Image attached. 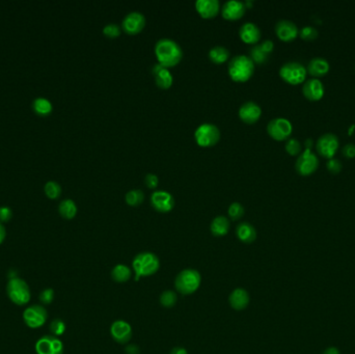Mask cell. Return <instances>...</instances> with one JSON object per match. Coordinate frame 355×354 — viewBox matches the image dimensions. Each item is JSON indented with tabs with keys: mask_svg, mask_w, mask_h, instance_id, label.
<instances>
[{
	"mask_svg": "<svg viewBox=\"0 0 355 354\" xmlns=\"http://www.w3.org/2000/svg\"><path fill=\"white\" fill-rule=\"evenodd\" d=\"M155 55L159 64L166 68H172L183 59V50L176 41L163 38L156 42Z\"/></svg>",
	"mask_w": 355,
	"mask_h": 354,
	"instance_id": "cell-1",
	"label": "cell"
},
{
	"mask_svg": "<svg viewBox=\"0 0 355 354\" xmlns=\"http://www.w3.org/2000/svg\"><path fill=\"white\" fill-rule=\"evenodd\" d=\"M135 272V280H139L141 276H151L159 270L160 261L155 253L144 251L138 253L132 262Z\"/></svg>",
	"mask_w": 355,
	"mask_h": 354,
	"instance_id": "cell-2",
	"label": "cell"
},
{
	"mask_svg": "<svg viewBox=\"0 0 355 354\" xmlns=\"http://www.w3.org/2000/svg\"><path fill=\"white\" fill-rule=\"evenodd\" d=\"M229 75L236 82L247 81L254 72V63L246 55H236L230 61Z\"/></svg>",
	"mask_w": 355,
	"mask_h": 354,
	"instance_id": "cell-3",
	"label": "cell"
},
{
	"mask_svg": "<svg viewBox=\"0 0 355 354\" xmlns=\"http://www.w3.org/2000/svg\"><path fill=\"white\" fill-rule=\"evenodd\" d=\"M7 294L10 300L16 305L23 306L32 299L31 288L27 282L17 276L10 278L7 284Z\"/></svg>",
	"mask_w": 355,
	"mask_h": 354,
	"instance_id": "cell-4",
	"label": "cell"
},
{
	"mask_svg": "<svg viewBox=\"0 0 355 354\" xmlns=\"http://www.w3.org/2000/svg\"><path fill=\"white\" fill-rule=\"evenodd\" d=\"M202 276L195 269H184L175 279V287L182 295H191L201 286Z\"/></svg>",
	"mask_w": 355,
	"mask_h": 354,
	"instance_id": "cell-5",
	"label": "cell"
},
{
	"mask_svg": "<svg viewBox=\"0 0 355 354\" xmlns=\"http://www.w3.org/2000/svg\"><path fill=\"white\" fill-rule=\"evenodd\" d=\"M194 138L198 146L204 148L212 147L219 141L220 130L214 124L203 123L195 129Z\"/></svg>",
	"mask_w": 355,
	"mask_h": 354,
	"instance_id": "cell-6",
	"label": "cell"
},
{
	"mask_svg": "<svg viewBox=\"0 0 355 354\" xmlns=\"http://www.w3.org/2000/svg\"><path fill=\"white\" fill-rule=\"evenodd\" d=\"M306 68L299 62H288L279 69V76L290 84H299L306 79Z\"/></svg>",
	"mask_w": 355,
	"mask_h": 354,
	"instance_id": "cell-7",
	"label": "cell"
},
{
	"mask_svg": "<svg viewBox=\"0 0 355 354\" xmlns=\"http://www.w3.org/2000/svg\"><path fill=\"white\" fill-rule=\"evenodd\" d=\"M24 323L30 328L37 329L42 327L48 320V311L44 305L33 304L25 308L23 313Z\"/></svg>",
	"mask_w": 355,
	"mask_h": 354,
	"instance_id": "cell-8",
	"label": "cell"
},
{
	"mask_svg": "<svg viewBox=\"0 0 355 354\" xmlns=\"http://www.w3.org/2000/svg\"><path fill=\"white\" fill-rule=\"evenodd\" d=\"M319 158L311 150L302 151L295 162L296 172L301 176H309L319 167Z\"/></svg>",
	"mask_w": 355,
	"mask_h": 354,
	"instance_id": "cell-9",
	"label": "cell"
},
{
	"mask_svg": "<svg viewBox=\"0 0 355 354\" xmlns=\"http://www.w3.org/2000/svg\"><path fill=\"white\" fill-rule=\"evenodd\" d=\"M339 147L338 137L331 132L322 134L316 141V150L323 157L330 159L336 154Z\"/></svg>",
	"mask_w": 355,
	"mask_h": 354,
	"instance_id": "cell-10",
	"label": "cell"
},
{
	"mask_svg": "<svg viewBox=\"0 0 355 354\" xmlns=\"http://www.w3.org/2000/svg\"><path fill=\"white\" fill-rule=\"evenodd\" d=\"M292 130V123L285 118H275L267 124L268 134L275 140L288 139Z\"/></svg>",
	"mask_w": 355,
	"mask_h": 354,
	"instance_id": "cell-11",
	"label": "cell"
},
{
	"mask_svg": "<svg viewBox=\"0 0 355 354\" xmlns=\"http://www.w3.org/2000/svg\"><path fill=\"white\" fill-rule=\"evenodd\" d=\"M37 354H64V344L58 336L44 335L36 343Z\"/></svg>",
	"mask_w": 355,
	"mask_h": 354,
	"instance_id": "cell-12",
	"label": "cell"
},
{
	"mask_svg": "<svg viewBox=\"0 0 355 354\" xmlns=\"http://www.w3.org/2000/svg\"><path fill=\"white\" fill-rule=\"evenodd\" d=\"M146 17L140 12H130L124 17L122 28L128 35H137L144 30L146 26Z\"/></svg>",
	"mask_w": 355,
	"mask_h": 354,
	"instance_id": "cell-13",
	"label": "cell"
},
{
	"mask_svg": "<svg viewBox=\"0 0 355 354\" xmlns=\"http://www.w3.org/2000/svg\"><path fill=\"white\" fill-rule=\"evenodd\" d=\"M152 207L161 213H167L175 207L174 196L165 190H156L151 194Z\"/></svg>",
	"mask_w": 355,
	"mask_h": 354,
	"instance_id": "cell-14",
	"label": "cell"
},
{
	"mask_svg": "<svg viewBox=\"0 0 355 354\" xmlns=\"http://www.w3.org/2000/svg\"><path fill=\"white\" fill-rule=\"evenodd\" d=\"M110 333L117 343L124 345L130 341L133 331L129 323L124 320H117L111 324Z\"/></svg>",
	"mask_w": 355,
	"mask_h": 354,
	"instance_id": "cell-15",
	"label": "cell"
},
{
	"mask_svg": "<svg viewBox=\"0 0 355 354\" xmlns=\"http://www.w3.org/2000/svg\"><path fill=\"white\" fill-rule=\"evenodd\" d=\"M274 30L278 39L285 42L292 41L299 35V30H298L297 25L288 19H281L277 21Z\"/></svg>",
	"mask_w": 355,
	"mask_h": 354,
	"instance_id": "cell-16",
	"label": "cell"
},
{
	"mask_svg": "<svg viewBox=\"0 0 355 354\" xmlns=\"http://www.w3.org/2000/svg\"><path fill=\"white\" fill-rule=\"evenodd\" d=\"M152 74L154 75L155 82L157 84V87L162 90H167L173 86L174 77L170 73L168 68L162 66L161 64L157 63L152 66Z\"/></svg>",
	"mask_w": 355,
	"mask_h": 354,
	"instance_id": "cell-17",
	"label": "cell"
},
{
	"mask_svg": "<svg viewBox=\"0 0 355 354\" xmlns=\"http://www.w3.org/2000/svg\"><path fill=\"white\" fill-rule=\"evenodd\" d=\"M302 93L310 101H318L324 96L325 88L322 81L318 78H310L303 82Z\"/></svg>",
	"mask_w": 355,
	"mask_h": 354,
	"instance_id": "cell-18",
	"label": "cell"
},
{
	"mask_svg": "<svg viewBox=\"0 0 355 354\" xmlns=\"http://www.w3.org/2000/svg\"><path fill=\"white\" fill-rule=\"evenodd\" d=\"M246 7L244 3L238 0H229L221 8V15L226 20H238L245 14Z\"/></svg>",
	"mask_w": 355,
	"mask_h": 354,
	"instance_id": "cell-19",
	"label": "cell"
},
{
	"mask_svg": "<svg viewBox=\"0 0 355 354\" xmlns=\"http://www.w3.org/2000/svg\"><path fill=\"white\" fill-rule=\"evenodd\" d=\"M262 115V108L253 101H247L239 108V117L246 124H254Z\"/></svg>",
	"mask_w": 355,
	"mask_h": 354,
	"instance_id": "cell-20",
	"label": "cell"
},
{
	"mask_svg": "<svg viewBox=\"0 0 355 354\" xmlns=\"http://www.w3.org/2000/svg\"><path fill=\"white\" fill-rule=\"evenodd\" d=\"M239 36L246 44H257L261 39L260 27L252 22H245L239 30Z\"/></svg>",
	"mask_w": 355,
	"mask_h": 354,
	"instance_id": "cell-21",
	"label": "cell"
},
{
	"mask_svg": "<svg viewBox=\"0 0 355 354\" xmlns=\"http://www.w3.org/2000/svg\"><path fill=\"white\" fill-rule=\"evenodd\" d=\"M195 9L203 18L211 19L217 16L220 11V4L218 0H197Z\"/></svg>",
	"mask_w": 355,
	"mask_h": 354,
	"instance_id": "cell-22",
	"label": "cell"
},
{
	"mask_svg": "<svg viewBox=\"0 0 355 354\" xmlns=\"http://www.w3.org/2000/svg\"><path fill=\"white\" fill-rule=\"evenodd\" d=\"M330 69L329 62L324 59L317 56V58L311 59L306 67V71L309 75L313 76L314 78L324 76L325 74L328 73V71Z\"/></svg>",
	"mask_w": 355,
	"mask_h": 354,
	"instance_id": "cell-23",
	"label": "cell"
},
{
	"mask_svg": "<svg viewBox=\"0 0 355 354\" xmlns=\"http://www.w3.org/2000/svg\"><path fill=\"white\" fill-rule=\"evenodd\" d=\"M236 235L240 241L243 243L249 244L252 243L255 239H257V231H255L254 226L246 221L240 222L236 228Z\"/></svg>",
	"mask_w": 355,
	"mask_h": 354,
	"instance_id": "cell-24",
	"label": "cell"
},
{
	"mask_svg": "<svg viewBox=\"0 0 355 354\" xmlns=\"http://www.w3.org/2000/svg\"><path fill=\"white\" fill-rule=\"evenodd\" d=\"M249 299L250 298H249L248 292L242 288L235 289L229 297V301H230L231 306L236 310L244 309L248 305Z\"/></svg>",
	"mask_w": 355,
	"mask_h": 354,
	"instance_id": "cell-25",
	"label": "cell"
},
{
	"mask_svg": "<svg viewBox=\"0 0 355 354\" xmlns=\"http://www.w3.org/2000/svg\"><path fill=\"white\" fill-rule=\"evenodd\" d=\"M210 230L212 235L215 237L225 236L230 231V220L222 215L216 216L211 222Z\"/></svg>",
	"mask_w": 355,
	"mask_h": 354,
	"instance_id": "cell-26",
	"label": "cell"
},
{
	"mask_svg": "<svg viewBox=\"0 0 355 354\" xmlns=\"http://www.w3.org/2000/svg\"><path fill=\"white\" fill-rule=\"evenodd\" d=\"M208 56L213 63L223 64L230 59V51L223 46H215L209 50Z\"/></svg>",
	"mask_w": 355,
	"mask_h": 354,
	"instance_id": "cell-27",
	"label": "cell"
},
{
	"mask_svg": "<svg viewBox=\"0 0 355 354\" xmlns=\"http://www.w3.org/2000/svg\"><path fill=\"white\" fill-rule=\"evenodd\" d=\"M131 269L124 264H118L117 266L113 267L111 271V277L117 282L128 281L131 278Z\"/></svg>",
	"mask_w": 355,
	"mask_h": 354,
	"instance_id": "cell-28",
	"label": "cell"
},
{
	"mask_svg": "<svg viewBox=\"0 0 355 354\" xmlns=\"http://www.w3.org/2000/svg\"><path fill=\"white\" fill-rule=\"evenodd\" d=\"M59 212L64 218L73 219L77 214V206L73 200L66 199L61 202Z\"/></svg>",
	"mask_w": 355,
	"mask_h": 354,
	"instance_id": "cell-29",
	"label": "cell"
},
{
	"mask_svg": "<svg viewBox=\"0 0 355 354\" xmlns=\"http://www.w3.org/2000/svg\"><path fill=\"white\" fill-rule=\"evenodd\" d=\"M33 108L37 115L46 117L52 111V104L46 98H37L33 103Z\"/></svg>",
	"mask_w": 355,
	"mask_h": 354,
	"instance_id": "cell-30",
	"label": "cell"
},
{
	"mask_svg": "<svg viewBox=\"0 0 355 354\" xmlns=\"http://www.w3.org/2000/svg\"><path fill=\"white\" fill-rule=\"evenodd\" d=\"M144 200H145V193L141 189H131L125 194L126 203L132 207L139 206L144 202Z\"/></svg>",
	"mask_w": 355,
	"mask_h": 354,
	"instance_id": "cell-31",
	"label": "cell"
},
{
	"mask_svg": "<svg viewBox=\"0 0 355 354\" xmlns=\"http://www.w3.org/2000/svg\"><path fill=\"white\" fill-rule=\"evenodd\" d=\"M249 58L253 63L257 64H264L268 61L269 54L266 53L259 44H255L249 50Z\"/></svg>",
	"mask_w": 355,
	"mask_h": 354,
	"instance_id": "cell-32",
	"label": "cell"
},
{
	"mask_svg": "<svg viewBox=\"0 0 355 354\" xmlns=\"http://www.w3.org/2000/svg\"><path fill=\"white\" fill-rule=\"evenodd\" d=\"M177 301H178V295L176 292L172 290L164 291L160 295V303L164 307H173L176 305Z\"/></svg>",
	"mask_w": 355,
	"mask_h": 354,
	"instance_id": "cell-33",
	"label": "cell"
},
{
	"mask_svg": "<svg viewBox=\"0 0 355 354\" xmlns=\"http://www.w3.org/2000/svg\"><path fill=\"white\" fill-rule=\"evenodd\" d=\"M45 192L46 195L51 200H55L61 195L62 187L58 182L55 181H48L45 185Z\"/></svg>",
	"mask_w": 355,
	"mask_h": 354,
	"instance_id": "cell-34",
	"label": "cell"
},
{
	"mask_svg": "<svg viewBox=\"0 0 355 354\" xmlns=\"http://www.w3.org/2000/svg\"><path fill=\"white\" fill-rule=\"evenodd\" d=\"M244 207L241 205L240 203H232L228 209V213H229V216L231 217V219L233 220H238L240 219L241 217H242L244 215Z\"/></svg>",
	"mask_w": 355,
	"mask_h": 354,
	"instance_id": "cell-35",
	"label": "cell"
},
{
	"mask_svg": "<svg viewBox=\"0 0 355 354\" xmlns=\"http://www.w3.org/2000/svg\"><path fill=\"white\" fill-rule=\"evenodd\" d=\"M299 36L301 39H303L305 41H313L318 38L319 32L316 27L306 25V26H303L299 31Z\"/></svg>",
	"mask_w": 355,
	"mask_h": 354,
	"instance_id": "cell-36",
	"label": "cell"
},
{
	"mask_svg": "<svg viewBox=\"0 0 355 354\" xmlns=\"http://www.w3.org/2000/svg\"><path fill=\"white\" fill-rule=\"evenodd\" d=\"M286 151L290 155H298L302 152V146L300 144V141L296 138H288L285 145Z\"/></svg>",
	"mask_w": 355,
	"mask_h": 354,
	"instance_id": "cell-37",
	"label": "cell"
},
{
	"mask_svg": "<svg viewBox=\"0 0 355 354\" xmlns=\"http://www.w3.org/2000/svg\"><path fill=\"white\" fill-rule=\"evenodd\" d=\"M66 323L62 319H54L50 323V331L52 335L60 336L66 331Z\"/></svg>",
	"mask_w": 355,
	"mask_h": 354,
	"instance_id": "cell-38",
	"label": "cell"
},
{
	"mask_svg": "<svg viewBox=\"0 0 355 354\" xmlns=\"http://www.w3.org/2000/svg\"><path fill=\"white\" fill-rule=\"evenodd\" d=\"M121 26L117 23H108L103 27V34L108 38H117L121 35Z\"/></svg>",
	"mask_w": 355,
	"mask_h": 354,
	"instance_id": "cell-39",
	"label": "cell"
},
{
	"mask_svg": "<svg viewBox=\"0 0 355 354\" xmlns=\"http://www.w3.org/2000/svg\"><path fill=\"white\" fill-rule=\"evenodd\" d=\"M54 291L51 288L43 290L40 295H39V299L42 303V305H49L52 303L53 299H54Z\"/></svg>",
	"mask_w": 355,
	"mask_h": 354,
	"instance_id": "cell-40",
	"label": "cell"
},
{
	"mask_svg": "<svg viewBox=\"0 0 355 354\" xmlns=\"http://www.w3.org/2000/svg\"><path fill=\"white\" fill-rule=\"evenodd\" d=\"M326 167H327L328 171L331 174H337L340 171H342L343 164L338 159L336 158H330L327 160V163H326Z\"/></svg>",
	"mask_w": 355,
	"mask_h": 354,
	"instance_id": "cell-41",
	"label": "cell"
},
{
	"mask_svg": "<svg viewBox=\"0 0 355 354\" xmlns=\"http://www.w3.org/2000/svg\"><path fill=\"white\" fill-rule=\"evenodd\" d=\"M145 183H146V185L151 188V189H154L158 186V183H159V179L157 177V175H155V174H152V173H149L146 175L145 177Z\"/></svg>",
	"mask_w": 355,
	"mask_h": 354,
	"instance_id": "cell-42",
	"label": "cell"
},
{
	"mask_svg": "<svg viewBox=\"0 0 355 354\" xmlns=\"http://www.w3.org/2000/svg\"><path fill=\"white\" fill-rule=\"evenodd\" d=\"M13 217V211L10 207H0V222H8Z\"/></svg>",
	"mask_w": 355,
	"mask_h": 354,
	"instance_id": "cell-43",
	"label": "cell"
},
{
	"mask_svg": "<svg viewBox=\"0 0 355 354\" xmlns=\"http://www.w3.org/2000/svg\"><path fill=\"white\" fill-rule=\"evenodd\" d=\"M342 153L347 158H354L355 157V145L354 144H347L343 147Z\"/></svg>",
	"mask_w": 355,
	"mask_h": 354,
	"instance_id": "cell-44",
	"label": "cell"
},
{
	"mask_svg": "<svg viewBox=\"0 0 355 354\" xmlns=\"http://www.w3.org/2000/svg\"><path fill=\"white\" fill-rule=\"evenodd\" d=\"M261 46V48L266 52L268 53L269 55H270V53L273 51L274 49V44H273V42L271 40H264L263 42H261V43L259 44Z\"/></svg>",
	"mask_w": 355,
	"mask_h": 354,
	"instance_id": "cell-45",
	"label": "cell"
},
{
	"mask_svg": "<svg viewBox=\"0 0 355 354\" xmlns=\"http://www.w3.org/2000/svg\"><path fill=\"white\" fill-rule=\"evenodd\" d=\"M127 354H139V349L136 345H129L126 347Z\"/></svg>",
	"mask_w": 355,
	"mask_h": 354,
	"instance_id": "cell-46",
	"label": "cell"
},
{
	"mask_svg": "<svg viewBox=\"0 0 355 354\" xmlns=\"http://www.w3.org/2000/svg\"><path fill=\"white\" fill-rule=\"evenodd\" d=\"M6 237H7V230L5 228V225L0 222V244L5 241Z\"/></svg>",
	"mask_w": 355,
	"mask_h": 354,
	"instance_id": "cell-47",
	"label": "cell"
},
{
	"mask_svg": "<svg viewBox=\"0 0 355 354\" xmlns=\"http://www.w3.org/2000/svg\"><path fill=\"white\" fill-rule=\"evenodd\" d=\"M169 354H188V352H187V350L185 348L176 347L172 351H170Z\"/></svg>",
	"mask_w": 355,
	"mask_h": 354,
	"instance_id": "cell-48",
	"label": "cell"
},
{
	"mask_svg": "<svg viewBox=\"0 0 355 354\" xmlns=\"http://www.w3.org/2000/svg\"><path fill=\"white\" fill-rule=\"evenodd\" d=\"M304 146H305V149L306 150H311V148H313L314 146V141L311 138H306L305 141H304Z\"/></svg>",
	"mask_w": 355,
	"mask_h": 354,
	"instance_id": "cell-49",
	"label": "cell"
},
{
	"mask_svg": "<svg viewBox=\"0 0 355 354\" xmlns=\"http://www.w3.org/2000/svg\"><path fill=\"white\" fill-rule=\"evenodd\" d=\"M323 354H339L338 350L336 348H333V347H330V348H327Z\"/></svg>",
	"mask_w": 355,
	"mask_h": 354,
	"instance_id": "cell-50",
	"label": "cell"
}]
</instances>
